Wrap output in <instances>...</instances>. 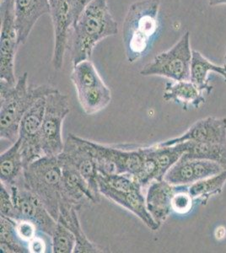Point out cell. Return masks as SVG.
<instances>
[{"label": "cell", "mask_w": 226, "mask_h": 253, "mask_svg": "<svg viewBox=\"0 0 226 253\" xmlns=\"http://www.w3.org/2000/svg\"><path fill=\"white\" fill-rule=\"evenodd\" d=\"M118 33V25L109 9L107 0H93L81 12L69 37L73 65L90 60L100 42Z\"/></svg>", "instance_id": "obj_1"}, {"label": "cell", "mask_w": 226, "mask_h": 253, "mask_svg": "<svg viewBox=\"0 0 226 253\" xmlns=\"http://www.w3.org/2000/svg\"><path fill=\"white\" fill-rule=\"evenodd\" d=\"M58 89L52 85H29L28 74L24 73L14 84L0 81V138L11 144L19 138L20 121L42 97Z\"/></svg>", "instance_id": "obj_2"}, {"label": "cell", "mask_w": 226, "mask_h": 253, "mask_svg": "<svg viewBox=\"0 0 226 253\" xmlns=\"http://www.w3.org/2000/svg\"><path fill=\"white\" fill-rule=\"evenodd\" d=\"M160 0H138L129 6L123 24L126 58L133 63L151 47L160 29Z\"/></svg>", "instance_id": "obj_3"}, {"label": "cell", "mask_w": 226, "mask_h": 253, "mask_svg": "<svg viewBox=\"0 0 226 253\" xmlns=\"http://www.w3.org/2000/svg\"><path fill=\"white\" fill-rule=\"evenodd\" d=\"M24 181L57 220L63 199L62 167L57 156H43L29 165L24 170Z\"/></svg>", "instance_id": "obj_4"}, {"label": "cell", "mask_w": 226, "mask_h": 253, "mask_svg": "<svg viewBox=\"0 0 226 253\" xmlns=\"http://www.w3.org/2000/svg\"><path fill=\"white\" fill-rule=\"evenodd\" d=\"M192 50L189 32L169 50L160 52L140 70L142 76H160L171 81H190Z\"/></svg>", "instance_id": "obj_5"}, {"label": "cell", "mask_w": 226, "mask_h": 253, "mask_svg": "<svg viewBox=\"0 0 226 253\" xmlns=\"http://www.w3.org/2000/svg\"><path fill=\"white\" fill-rule=\"evenodd\" d=\"M94 156L98 171L103 175H137L144 161L143 147L120 145L109 146L87 139Z\"/></svg>", "instance_id": "obj_6"}, {"label": "cell", "mask_w": 226, "mask_h": 253, "mask_svg": "<svg viewBox=\"0 0 226 253\" xmlns=\"http://www.w3.org/2000/svg\"><path fill=\"white\" fill-rule=\"evenodd\" d=\"M70 112L68 95L59 90L46 96V107L41 131V145L44 156L55 157L63 152V124Z\"/></svg>", "instance_id": "obj_7"}, {"label": "cell", "mask_w": 226, "mask_h": 253, "mask_svg": "<svg viewBox=\"0 0 226 253\" xmlns=\"http://www.w3.org/2000/svg\"><path fill=\"white\" fill-rule=\"evenodd\" d=\"M0 11V81L14 84L17 81L14 73V61L20 46L14 15V0H1Z\"/></svg>", "instance_id": "obj_8"}, {"label": "cell", "mask_w": 226, "mask_h": 253, "mask_svg": "<svg viewBox=\"0 0 226 253\" xmlns=\"http://www.w3.org/2000/svg\"><path fill=\"white\" fill-rule=\"evenodd\" d=\"M10 192L14 207L16 209L17 219L33 222L38 230L52 237L57 226V220L49 213L38 196L23 184L14 185L7 187Z\"/></svg>", "instance_id": "obj_9"}, {"label": "cell", "mask_w": 226, "mask_h": 253, "mask_svg": "<svg viewBox=\"0 0 226 253\" xmlns=\"http://www.w3.org/2000/svg\"><path fill=\"white\" fill-rule=\"evenodd\" d=\"M46 96L39 99L20 121L18 138L20 141V150L25 168L45 156L41 145V131L46 107Z\"/></svg>", "instance_id": "obj_10"}, {"label": "cell", "mask_w": 226, "mask_h": 253, "mask_svg": "<svg viewBox=\"0 0 226 253\" xmlns=\"http://www.w3.org/2000/svg\"><path fill=\"white\" fill-rule=\"evenodd\" d=\"M58 157L68 161L75 167L88 181L93 193L100 198L101 194L98 185L99 171L97 164L87 143V139L69 133L64 143L63 152Z\"/></svg>", "instance_id": "obj_11"}, {"label": "cell", "mask_w": 226, "mask_h": 253, "mask_svg": "<svg viewBox=\"0 0 226 253\" xmlns=\"http://www.w3.org/2000/svg\"><path fill=\"white\" fill-rule=\"evenodd\" d=\"M49 3L54 33L52 64L55 70H60L63 68L64 56L69 46V37L74 25L71 0H49Z\"/></svg>", "instance_id": "obj_12"}, {"label": "cell", "mask_w": 226, "mask_h": 253, "mask_svg": "<svg viewBox=\"0 0 226 253\" xmlns=\"http://www.w3.org/2000/svg\"><path fill=\"white\" fill-rule=\"evenodd\" d=\"M185 142L226 144V118L215 117L203 118L192 124L179 137L170 138L158 144L160 146H172Z\"/></svg>", "instance_id": "obj_13"}, {"label": "cell", "mask_w": 226, "mask_h": 253, "mask_svg": "<svg viewBox=\"0 0 226 253\" xmlns=\"http://www.w3.org/2000/svg\"><path fill=\"white\" fill-rule=\"evenodd\" d=\"M62 167L63 175V199L78 210L86 205L100 203V198L95 195L88 181L69 162L57 156ZM61 201V202H62Z\"/></svg>", "instance_id": "obj_14"}, {"label": "cell", "mask_w": 226, "mask_h": 253, "mask_svg": "<svg viewBox=\"0 0 226 253\" xmlns=\"http://www.w3.org/2000/svg\"><path fill=\"white\" fill-rule=\"evenodd\" d=\"M223 170V167L214 161L180 159L166 173L164 180L174 186L191 185Z\"/></svg>", "instance_id": "obj_15"}, {"label": "cell", "mask_w": 226, "mask_h": 253, "mask_svg": "<svg viewBox=\"0 0 226 253\" xmlns=\"http://www.w3.org/2000/svg\"><path fill=\"white\" fill-rule=\"evenodd\" d=\"M98 185L101 195L134 213L153 231L160 229V224L154 220L147 210L145 196L143 195V189L122 192L112 188L104 183L103 181H98Z\"/></svg>", "instance_id": "obj_16"}, {"label": "cell", "mask_w": 226, "mask_h": 253, "mask_svg": "<svg viewBox=\"0 0 226 253\" xmlns=\"http://www.w3.org/2000/svg\"><path fill=\"white\" fill-rule=\"evenodd\" d=\"M50 13L49 0H14V15L20 46L26 43L38 20Z\"/></svg>", "instance_id": "obj_17"}, {"label": "cell", "mask_w": 226, "mask_h": 253, "mask_svg": "<svg viewBox=\"0 0 226 253\" xmlns=\"http://www.w3.org/2000/svg\"><path fill=\"white\" fill-rule=\"evenodd\" d=\"M176 188L177 186L170 184L165 180L154 181L147 187V210L160 226L172 213V200Z\"/></svg>", "instance_id": "obj_18"}, {"label": "cell", "mask_w": 226, "mask_h": 253, "mask_svg": "<svg viewBox=\"0 0 226 253\" xmlns=\"http://www.w3.org/2000/svg\"><path fill=\"white\" fill-rule=\"evenodd\" d=\"M79 211L80 210L74 205H70L67 202L62 201L59 208V215L57 220L71 230L76 237V246L74 253H95L109 252L90 241L84 232L80 224V218L78 215Z\"/></svg>", "instance_id": "obj_19"}, {"label": "cell", "mask_w": 226, "mask_h": 253, "mask_svg": "<svg viewBox=\"0 0 226 253\" xmlns=\"http://www.w3.org/2000/svg\"><path fill=\"white\" fill-rule=\"evenodd\" d=\"M163 99L180 105L185 111L190 107L199 108L206 101L204 92L191 81L166 82Z\"/></svg>", "instance_id": "obj_20"}, {"label": "cell", "mask_w": 226, "mask_h": 253, "mask_svg": "<svg viewBox=\"0 0 226 253\" xmlns=\"http://www.w3.org/2000/svg\"><path fill=\"white\" fill-rule=\"evenodd\" d=\"M20 146V141L18 138L0 156V181L7 187L24 183L25 166Z\"/></svg>", "instance_id": "obj_21"}, {"label": "cell", "mask_w": 226, "mask_h": 253, "mask_svg": "<svg viewBox=\"0 0 226 253\" xmlns=\"http://www.w3.org/2000/svg\"><path fill=\"white\" fill-rule=\"evenodd\" d=\"M210 73H215L222 76L224 80L226 79V69L224 65H216L205 58L201 52L192 50L190 81L207 95H210L214 89V87L209 83V75Z\"/></svg>", "instance_id": "obj_22"}, {"label": "cell", "mask_w": 226, "mask_h": 253, "mask_svg": "<svg viewBox=\"0 0 226 253\" xmlns=\"http://www.w3.org/2000/svg\"><path fill=\"white\" fill-rule=\"evenodd\" d=\"M78 100L87 115H94L108 107L112 101V92L106 84L76 90Z\"/></svg>", "instance_id": "obj_23"}, {"label": "cell", "mask_w": 226, "mask_h": 253, "mask_svg": "<svg viewBox=\"0 0 226 253\" xmlns=\"http://www.w3.org/2000/svg\"><path fill=\"white\" fill-rule=\"evenodd\" d=\"M226 183V170L217 175L189 185L188 192L194 201L198 200L202 205H207L209 199L220 195Z\"/></svg>", "instance_id": "obj_24"}, {"label": "cell", "mask_w": 226, "mask_h": 253, "mask_svg": "<svg viewBox=\"0 0 226 253\" xmlns=\"http://www.w3.org/2000/svg\"><path fill=\"white\" fill-rule=\"evenodd\" d=\"M187 150L181 156L183 160H206L221 165L226 170V144H202L187 142Z\"/></svg>", "instance_id": "obj_25"}, {"label": "cell", "mask_w": 226, "mask_h": 253, "mask_svg": "<svg viewBox=\"0 0 226 253\" xmlns=\"http://www.w3.org/2000/svg\"><path fill=\"white\" fill-rule=\"evenodd\" d=\"M15 224L16 220L0 215V249L2 253H29L27 245L18 237Z\"/></svg>", "instance_id": "obj_26"}, {"label": "cell", "mask_w": 226, "mask_h": 253, "mask_svg": "<svg viewBox=\"0 0 226 253\" xmlns=\"http://www.w3.org/2000/svg\"><path fill=\"white\" fill-rule=\"evenodd\" d=\"M70 80L76 90L97 86L105 84L97 69L90 60L82 61L73 65Z\"/></svg>", "instance_id": "obj_27"}, {"label": "cell", "mask_w": 226, "mask_h": 253, "mask_svg": "<svg viewBox=\"0 0 226 253\" xmlns=\"http://www.w3.org/2000/svg\"><path fill=\"white\" fill-rule=\"evenodd\" d=\"M51 238L52 253H74L76 246V237L71 230L60 222L57 221V226Z\"/></svg>", "instance_id": "obj_28"}, {"label": "cell", "mask_w": 226, "mask_h": 253, "mask_svg": "<svg viewBox=\"0 0 226 253\" xmlns=\"http://www.w3.org/2000/svg\"><path fill=\"white\" fill-rule=\"evenodd\" d=\"M189 185L177 186L172 200V210L173 213L183 215L189 213L193 207L194 199L188 192Z\"/></svg>", "instance_id": "obj_29"}, {"label": "cell", "mask_w": 226, "mask_h": 253, "mask_svg": "<svg viewBox=\"0 0 226 253\" xmlns=\"http://www.w3.org/2000/svg\"><path fill=\"white\" fill-rule=\"evenodd\" d=\"M0 214L16 220L17 213L9 190L0 183Z\"/></svg>", "instance_id": "obj_30"}, {"label": "cell", "mask_w": 226, "mask_h": 253, "mask_svg": "<svg viewBox=\"0 0 226 253\" xmlns=\"http://www.w3.org/2000/svg\"><path fill=\"white\" fill-rule=\"evenodd\" d=\"M15 230L21 242L28 244L30 241L38 236V228L33 222L26 219H19L16 220Z\"/></svg>", "instance_id": "obj_31"}, {"label": "cell", "mask_w": 226, "mask_h": 253, "mask_svg": "<svg viewBox=\"0 0 226 253\" xmlns=\"http://www.w3.org/2000/svg\"><path fill=\"white\" fill-rule=\"evenodd\" d=\"M29 253H46V244L44 239L41 236H37L35 238L30 241L27 244Z\"/></svg>", "instance_id": "obj_32"}, {"label": "cell", "mask_w": 226, "mask_h": 253, "mask_svg": "<svg viewBox=\"0 0 226 253\" xmlns=\"http://www.w3.org/2000/svg\"><path fill=\"white\" fill-rule=\"evenodd\" d=\"M91 1L93 0H71L72 15L74 18V23L80 16L81 12L83 11L84 9Z\"/></svg>", "instance_id": "obj_33"}, {"label": "cell", "mask_w": 226, "mask_h": 253, "mask_svg": "<svg viewBox=\"0 0 226 253\" xmlns=\"http://www.w3.org/2000/svg\"><path fill=\"white\" fill-rule=\"evenodd\" d=\"M209 5L216 6L226 4V0H209Z\"/></svg>", "instance_id": "obj_34"}, {"label": "cell", "mask_w": 226, "mask_h": 253, "mask_svg": "<svg viewBox=\"0 0 226 253\" xmlns=\"http://www.w3.org/2000/svg\"><path fill=\"white\" fill-rule=\"evenodd\" d=\"M224 66H225V69H226V64H225V65H224ZM225 81H226V79H225Z\"/></svg>", "instance_id": "obj_35"}, {"label": "cell", "mask_w": 226, "mask_h": 253, "mask_svg": "<svg viewBox=\"0 0 226 253\" xmlns=\"http://www.w3.org/2000/svg\"><path fill=\"white\" fill-rule=\"evenodd\" d=\"M225 61H226V63H225V64H226V54H225Z\"/></svg>", "instance_id": "obj_36"}]
</instances>
